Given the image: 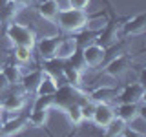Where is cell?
Listing matches in <instances>:
<instances>
[{"instance_id":"cell-21","label":"cell","mask_w":146,"mask_h":137,"mask_svg":"<svg viewBox=\"0 0 146 137\" xmlns=\"http://www.w3.org/2000/svg\"><path fill=\"white\" fill-rule=\"evenodd\" d=\"M48 112H49V110L31 108V113H27V121H29V124L35 126V128H44L46 122H48Z\"/></svg>"},{"instance_id":"cell-15","label":"cell","mask_w":146,"mask_h":137,"mask_svg":"<svg viewBox=\"0 0 146 137\" xmlns=\"http://www.w3.org/2000/svg\"><path fill=\"white\" fill-rule=\"evenodd\" d=\"M20 9H24L20 4H17L15 0H9V2L0 9V26H7L11 22H15V18L18 17Z\"/></svg>"},{"instance_id":"cell-17","label":"cell","mask_w":146,"mask_h":137,"mask_svg":"<svg viewBox=\"0 0 146 137\" xmlns=\"http://www.w3.org/2000/svg\"><path fill=\"white\" fill-rule=\"evenodd\" d=\"M64 64H66V61H64V59H58V57L46 59L44 64H42V71L46 73V75H49V77H53V79H57V77L62 75Z\"/></svg>"},{"instance_id":"cell-31","label":"cell","mask_w":146,"mask_h":137,"mask_svg":"<svg viewBox=\"0 0 146 137\" xmlns=\"http://www.w3.org/2000/svg\"><path fill=\"white\" fill-rule=\"evenodd\" d=\"M90 6V0H68V7L71 9H86Z\"/></svg>"},{"instance_id":"cell-5","label":"cell","mask_w":146,"mask_h":137,"mask_svg":"<svg viewBox=\"0 0 146 137\" xmlns=\"http://www.w3.org/2000/svg\"><path fill=\"white\" fill-rule=\"evenodd\" d=\"M119 39H121V24H119L117 20H108L106 26L99 31L97 44L106 49V48H110V46L117 44Z\"/></svg>"},{"instance_id":"cell-34","label":"cell","mask_w":146,"mask_h":137,"mask_svg":"<svg viewBox=\"0 0 146 137\" xmlns=\"http://www.w3.org/2000/svg\"><path fill=\"white\" fill-rule=\"evenodd\" d=\"M4 119H6V112H4L2 104H0V124H2V122H4Z\"/></svg>"},{"instance_id":"cell-25","label":"cell","mask_w":146,"mask_h":137,"mask_svg":"<svg viewBox=\"0 0 146 137\" xmlns=\"http://www.w3.org/2000/svg\"><path fill=\"white\" fill-rule=\"evenodd\" d=\"M55 91H57V80L49 75H44L35 95H55Z\"/></svg>"},{"instance_id":"cell-19","label":"cell","mask_w":146,"mask_h":137,"mask_svg":"<svg viewBox=\"0 0 146 137\" xmlns=\"http://www.w3.org/2000/svg\"><path fill=\"white\" fill-rule=\"evenodd\" d=\"M77 49V44H75V39H73V35L71 37H62L60 39V42H58V48H57V53H55V57H58V59H64L66 61L68 57L73 53Z\"/></svg>"},{"instance_id":"cell-28","label":"cell","mask_w":146,"mask_h":137,"mask_svg":"<svg viewBox=\"0 0 146 137\" xmlns=\"http://www.w3.org/2000/svg\"><path fill=\"white\" fill-rule=\"evenodd\" d=\"M33 108H36V110H49V108H55V97H53V95H35Z\"/></svg>"},{"instance_id":"cell-2","label":"cell","mask_w":146,"mask_h":137,"mask_svg":"<svg viewBox=\"0 0 146 137\" xmlns=\"http://www.w3.org/2000/svg\"><path fill=\"white\" fill-rule=\"evenodd\" d=\"M55 108H60L64 110L66 106H70L73 102H79L84 104L88 100V93L82 91L79 86H73V84H60L57 86V91H55Z\"/></svg>"},{"instance_id":"cell-13","label":"cell","mask_w":146,"mask_h":137,"mask_svg":"<svg viewBox=\"0 0 146 137\" xmlns=\"http://www.w3.org/2000/svg\"><path fill=\"white\" fill-rule=\"evenodd\" d=\"M44 75H46V73L42 71V68H40V70H33V71L26 73V75H22L20 86L24 88L26 95H35L36 93V88H38V84H40V80H42Z\"/></svg>"},{"instance_id":"cell-14","label":"cell","mask_w":146,"mask_h":137,"mask_svg":"<svg viewBox=\"0 0 146 137\" xmlns=\"http://www.w3.org/2000/svg\"><path fill=\"white\" fill-rule=\"evenodd\" d=\"M119 95V90L113 88V86H100V88H95L88 93V97L93 100V102H111L115 100Z\"/></svg>"},{"instance_id":"cell-7","label":"cell","mask_w":146,"mask_h":137,"mask_svg":"<svg viewBox=\"0 0 146 137\" xmlns=\"http://www.w3.org/2000/svg\"><path fill=\"white\" fill-rule=\"evenodd\" d=\"M113 117H115V108L110 106V102H95V112L93 117H91L95 126H100L104 130Z\"/></svg>"},{"instance_id":"cell-16","label":"cell","mask_w":146,"mask_h":137,"mask_svg":"<svg viewBox=\"0 0 146 137\" xmlns=\"http://www.w3.org/2000/svg\"><path fill=\"white\" fill-rule=\"evenodd\" d=\"M58 11H60L58 0H40V4L36 6V13L46 20H53Z\"/></svg>"},{"instance_id":"cell-32","label":"cell","mask_w":146,"mask_h":137,"mask_svg":"<svg viewBox=\"0 0 146 137\" xmlns=\"http://www.w3.org/2000/svg\"><path fill=\"white\" fill-rule=\"evenodd\" d=\"M144 134H141V132H137V130H133V128H130L126 124V128H124V132H122V135L121 137H143Z\"/></svg>"},{"instance_id":"cell-23","label":"cell","mask_w":146,"mask_h":137,"mask_svg":"<svg viewBox=\"0 0 146 137\" xmlns=\"http://www.w3.org/2000/svg\"><path fill=\"white\" fill-rule=\"evenodd\" d=\"M128 122H124L121 117H113L111 121H110V124L104 128V134L110 135V137H121L122 135V132H124V128H126Z\"/></svg>"},{"instance_id":"cell-10","label":"cell","mask_w":146,"mask_h":137,"mask_svg":"<svg viewBox=\"0 0 146 137\" xmlns=\"http://www.w3.org/2000/svg\"><path fill=\"white\" fill-rule=\"evenodd\" d=\"M121 29H122V35H126V37L143 35L146 31V17H144V13H139V15L133 17V18H128L124 24H121Z\"/></svg>"},{"instance_id":"cell-29","label":"cell","mask_w":146,"mask_h":137,"mask_svg":"<svg viewBox=\"0 0 146 137\" xmlns=\"http://www.w3.org/2000/svg\"><path fill=\"white\" fill-rule=\"evenodd\" d=\"M108 18L104 15H99V17H88V22H86V29H91V31H99L106 26Z\"/></svg>"},{"instance_id":"cell-18","label":"cell","mask_w":146,"mask_h":137,"mask_svg":"<svg viewBox=\"0 0 146 137\" xmlns=\"http://www.w3.org/2000/svg\"><path fill=\"white\" fill-rule=\"evenodd\" d=\"M97 37H99L97 31L86 29V27L80 29V31H77V33H73L75 44H77V48H80V49H84V48H88V46L95 44V42H97Z\"/></svg>"},{"instance_id":"cell-27","label":"cell","mask_w":146,"mask_h":137,"mask_svg":"<svg viewBox=\"0 0 146 137\" xmlns=\"http://www.w3.org/2000/svg\"><path fill=\"white\" fill-rule=\"evenodd\" d=\"M64 112H66V115H68L71 124L79 126L82 122V112H80V104L79 102H73V104H70V106H66Z\"/></svg>"},{"instance_id":"cell-12","label":"cell","mask_w":146,"mask_h":137,"mask_svg":"<svg viewBox=\"0 0 146 137\" xmlns=\"http://www.w3.org/2000/svg\"><path fill=\"white\" fill-rule=\"evenodd\" d=\"M141 112H143V104H137V102H119V106L115 110V115L121 117L124 122H133L135 119L141 117Z\"/></svg>"},{"instance_id":"cell-3","label":"cell","mask_w":146,"mask_h":137,"mask_svg":"<svg viewBox=\"0 0 146 137\" xmlns=\"http://www.w3.org/2000/svg\"><path fill=\"white\" fill-rule=\"evenodd\" d=\"M6 35L11 40L13 46H27V48H35L36 44V33L33 27L18 24V22H11L6 26Z\"/></svg>"},{"instance_id":"cell-20","label":"cell","mask_w":146,"mask_h":137,"mask_svg":"<svg viewBox=\"0 0 146 137\" xmlns=\"http://www.w3.org/2000/svg\"><path fill=\"white\" fill-rule=\"evenodd\" d=\"M2 73L6 75V79L9 84H18L22 79V71H20V66L15 62H7V64H4V68H2Z\"/></svg>"},{"instance_id":"cell-6","label":"cell","mask_w":146,"mask_h":137,"mask_svg":"<svg viewBox=\"0 0 146 137\" xmlns=\"http://www.w3.org/2000/svg\"><path fill=\"white\" fill-rule=\"evenodd\" d=\"M27 124H29L27 115H24V113H15L13 117L4 119V122L0 124V132H2V135H17L20 132H24L27 128Z\"/></svg>"},{"instance_id":"cell-35","label":"cell","mask_w":146,"mask_h":137,"mask_svg":"<svg viewBox=\"0 0 146 137\" xmlns=\"http://www.w3.org/2000/svg\"><path fill=\"white\" fill-rule=\"evenodd\" d=\"M7 2H9V0H0V9H2L4 6H6V4H7Z\"/></svg>"},{"instance_id":"cell-11","label":"cell","mask_w":146,"mask_h":137,"mask_svg":"<svg viewBox=\"0 0 146 137\" xmlns=\"http://www.w3.org/2000/svg\"><path fill=\"white\" fill-rule=\"evenodd\" d=\"M128 70H130V57L128 55H117L106 62V73L110 77H115V79L122 77Z\"/></svg>"},{"instance_id":"cell-30","label":"cell","mask_w":146,"mask_h":137,"mask_svg":"<svg viewBox=\"0 0 146 137\" xmlns=\"http://www.w3.org/2000/svg\"><path fill=\"white\" fill-rule=\"evenodd\" d=\"M80 112H82V121H91L93 112H95V102L88 97V100L84 104H80Z\"/></svg>"},{"instance_id":"cell-33","label":"cell","mask_w":146,"mask_h":137,"mask_svg":"<svg viewBox=\"0 0 146 137\" xmlns=\"http://www.w3.org/2000/svg\"><path fill=\"white\" fill-rule=\"evenodd\" d=\"M9 88H11V84L7 82L6 75H4V73H2V70H0V93H4V91H7Z\"/></svg>"},{"instance_id":"cell-8","label":"cell","mask_w":146,"mask_h":137,"mask_svg":"<svg viewBox=\"0 0 146 137\" xmlns=\"http://www.w3.org/2000/svg\"><path fill=\"white\" fill-rule=\"evenodd\" d=\"M82 53H84L88 68H97V66H102V64L106 62V49H104L102 46H99L97 42L88 46V48H84Z\"/></svg>"},{"instance_id":"cell-9","label":"cell","mask_w":146,"mask_h":137,"mask_svg":"<svg viewBox=\"0 0 146 137\" xmlns=\"http://www.w3.org/2000/svg\"><path fill=\"white\" fill-rule=\"evenodd\" d=\"M62 37L60 35H53V37H44V39L36 40V48H38V53H40V59L46 61V59H51L55 57L57 53V48H58V42H60Z\"/></svg>"},{"instance_id":"cell-26","label":"cell","mask_w":146,"mask_h":137,"mask_svg":"<svg viewBox=\"0 0 146 137\" xmlns=\"http://www.w3.org/2000/svg\"><path fill=\"white\" fill-rule=\"evenodd\" d=\"M66 62L70 64L71 68H75V70H79V71H84V70H88V64H86V59H84V53H82V49L80 48H77L75 51H73L70 57L66 59Z\"/></svg>"},{"instance_id":"cell-24","label":"cell","mask_w":146,"mask_h":137,"mask_svg":"<svg viewBox=\"0 0 146 137\" xmlns=\"http://www.w3.org/2000/svg\"><path fill=\"white\" fill-rule=\"evenodd\" d=\"M13 57L18 64H27L33 61V48L27 46H13Z\"/></svg>"},{"instance_id":"cell-4","label":"cell","mask_w":146,"mask_h":137,"mask_svg":"<svg viewBox=\"0 0 146 137\" xmlns=\"http://www.w3.org/2000/svg\"><path fill=\"white\" fill-rule=\"evenodd\" d=\"M146 97V88L143 82H131V84H126L124 90L119 91L117 100L119 102H137V104H143Z\"/></svg>"},{"instance_id":"cell-22","label":"cell","mask_w":146,"mask_h":137,"mask_svg":"<svg viewBox=\"0 0 146 137\" xmlns=\"http://www.w3.org/2000/svg\"><path fill=\"white\" fill-rule=\"evenodd\" d=\"M62 77L68 84H73V86H80V82H82V71L71 68L68 62L64 64V68H62Z\"/></svg>"},{"instance_id":"cell-1","label":"cell","mask_w":146,"mask_h":137,"mask_svg":"<svg viewBox=\"0 0 146 137\" xmlns=\"http://www.w3.org/2000/svg\"><path fill=\"white\" fill-rule=\"evenodd\" d=\"M58 20V26H60L62 31L66 33H77V31L84 29L86 27V22H88V13L84 9H60L55 17Z\"/></svg>"}]
</instances>
